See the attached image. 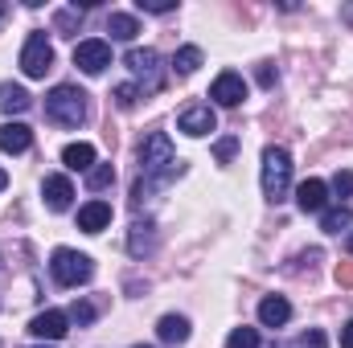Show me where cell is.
Listing matches in <instances>:
<instances>
[{
    "instance_id": "8fae6325",
    "label": "cell",
    "mask_w": 353,
    "mask_h": 348,
    "mask_svg": "<svg viewBox=\"0 0 353 348\" xmlns=\"http://www.w3.org/2000/svg\"><path fill=\"white\" fill-rule=\"evenodd\" d=\"M41 197H46V205L54 209V213H66L70 209V201H74V184H70V176L54 173L41 180Z\"/></svg>"
},
{
    "instance_id": "cb8c5ba5",
    "label": "cell",
    "mask_w": 353,
    "mask_h": 348,
    "mask_svg": "<svg viewBox=\"0 0 353 348\" xmlns=\"http://www.w3.org/2000/svg\"><path fill=\"white\" fill-rule=\"evenodd\" d=\"M111 184H115V168H111V164H94V168L87 173V188H90V193L111 188Z\"/></svg>"
},
{
    "instance_id": "5bb4252c",
    "label": "cell",
    "mask_w": 353,
    "mask_h": 348,
    "mask_svg": "<svg viewBox=\"0 0 353 348\" xmlns=\"http://www.w3.org/2000/svg\"><path fill=\"white\" fill-rule=\"evenodd\" d=\"M152 250H157V226H152V221H136L132 234H128V254H132V259H144V254H152Z\"/></svg>"
},
{
    "instance_id": "8992f818",
    "label": "cell",
    "mask_w": 353,
    "mask_h": 348,
    "mask_svg": "<svg viewBox=\"0 0 353 348\" xmlns=\"http://www.w3.org/2000/svg\"><path fill=\"white\" fill-rule=\"evenodd\" d=\"M50 66H54V45H50V37L37 29V33H29L25 50H21V70H25V78H46Z\"/></svg>"
},
{
    "instance_id": "f546056e",
    "label": "cell",
    "mask_w": 353,
    "mask_h": 348,
    "mask_svg": "<svg viewBox=\"0 0 353 348\" xmlns=\"http://www.w3.org/2000/svg\"><path fill=\"white\" fill-rule=\"evenodd\" d=\"M300 348H329V336H325L321 328H312V332L300 336Z\"/></svg>"
},
{
    "instance_id": "30bf717a",
    "label": "cell",
    "mask_w": 353,
    "mask_h": 348,
    "mask_svg": "<svg viewBox=\"0 0 353 348\" xmlns=\"http://www.w3.org/2000/svg\"><path fill=\"white\" fill-rule=\"evenodd\" d=\"M210 98H214L218 107H239V102L247 98V83H243V74L222 70V74L214 78V87H210Z\"/></svg>"
},
{
    "instance_id": "7402d4cb",
    "label": "cell",
    "mask_w": 353,
    "mask_h": 348,
    "mask_svg": "<svg viewBox=\"0 0 353 348\" xmlns=\"http://www.w3.org/2000/svg\"><path fill=\"white\" fill-rule=\"evenodd\" d=\"M197 66H201V50H197V45H181V50L173 54V70L176 74H193Z\"/></svg>"
},
{
    "instance_id": "1f68e13d",
    "label": "cell",
    "mask_w": 353,
    "mask_h": 348,
    "mask_svg": "<svg viewBox=\"0 0 353 348\" xmlns=\"http://www.w3.org/2000/svg\"><path fill=\"white\" fill-rule=\"evenodd\" d=\"M275 78H279V74H275V66L263 62V66H259V87H275Z\"/></svg>"
},
{
    "instance_id": "ab89813d",
    "label": "cell",
    "mask_w": 353,
    "mask_h": 348,
    "mask_svg": "<svg viewBox=\"0 0 353 348\" xmlns=\"http://www.w3.org/2000/svg\"><path fill=\"white\" fill-rule=\"evenodd\" d=\"M33 348H46V345H33Z\"/></svg>"
},
{
    "instance_id": "52a82bcc",
    "label": "cell",
    "mask_w": 353,
    "mask_h": 348,
    "mask_svg": "<svg viewBox=\"0 0 353 348\" xmlns=\"http://www.w3.org/2000/svg\"><path fill=\"white\" fill-rule=\"evenodd\" d=\"M176 131H185V135H193V140H201V135L218 131V115H214V107H205V102L185 107V111L176 115Z\"/></svg>"
},
{
    "instance_id": "484cf974",
    "label": "cell",
    "mask_w": 353,
    "mask_h": 348,
    "mask_svg": "<svg viewBox=\"0 0 353 348\" xmlns=\"http://www.w3.org/2000/svg\"><path fill=\"white\" fill-rule=\"evenodd\" d=\"M226 348H259V332L255 328H234L226 336Z\"/></svg>"
},
{
    "instance_id": "4fadbf2b",
    "label": "cell",
    "mask_w": 353,
    "mask_h": 348,
    "mask_svg": "<svg viewBox=\"0 0 353 348\" xmlns=\"http://www.w3.org/2000/svg\"><path fill=\"white\" fill-rule=\"evenodd\" d=\"M29 148H33V131H29L25 123H0V152L21 156V152H29Z\"/></svg>"
},
{
    "instance_id": "7a4b0ae2",
    "label": "cell",
    "mask_w": 353,
    "mask_h": 348,
    "mask_svg": "<svg viewBox=\"0 0 353 348\" xmlns=\"http://www.w3.org/2000/svg\"><path fill=\"white\" fill-rule=\"evenodd\" d=\"M46 119L58 123V127H79L87 119V90L70 87V83L54 87L46 94Z\"/></svg>"
},
{
    "instance_id": "9a60e30c",
    "label": "cell",
    "mask_w": 353,
    "mask_h": 348,
    "mask_svg": "<svg viewBox=\"0 0 353 348\" xmlns=\"http://www.w3.org/2000/svg\"><path fill=\"white\" fill-rule=\"evenodd\" d=\"M62 164L70 168V173H90L99 160H94V144H87V140H79V144H66L62 148Z\"/></svg>"
},
{
    "instance_id": "8d00e7d4",
    "label": "cell",
    "mask_w": 353,
    "mask_h": 348,
    "mask_svg": "<svg viewBox=\"0 0 353 348\" xmlns=\"http://www.w3.org/2000/svg\"><path fill=\"white\" fill-rule=\"evenodd\" d=\"M4 184H8V173H4V168H0V188H4Z\"/></svg>"
},
{
    "instance_id": "d6986e66",
    "label": "cell",
    "mask_w": 353,
    "mask_h": 348,
    "mask_svg": "<svg viewBox=\"0 0 353 348\" xmlns=\"http://www.w3.org/2000/svg\"><path fill=\"white\" fill-rule=\"evenodd\" d=\"M107 33H111L115 41H136L140 21H136L132 12H111V17H107Z\"/></svg>"
},
{
    "instance_id": "74e56055",
    "label": "cell",
    "mask_w": 353,
    "mask_h": 348,
    "mask_svg": "<svg viewBox=\"0 0 353 348\" xmlns=\"http://www.w3.org/2000/svg\"><path fill=\"white\" fill-rule=\"evenodd\" d=\"M345 246H350V254H353V234H350V242H345Z\"/></svg>"
},
{
    "instance_id": "d4e9b609",
    "label": "cell",
    "mask_w": 353,
    "mask_h": 348,
    "mask_svg": "<svg viewBox=\"0 0 353 348\" xmlns=\"http://www.w3.org/2000/svg\"><path fill=\"white\" fill-rule=\"evenodd\" d=\"M66 320H70V324H79V328H87L90 320H94V303L74 299V303H70V312H66Z\"/></svg>"
},
{
    "instance_id": "83f0119b",
    "label": "cell",
    "mask_w": 353,
    "mask_h": 348,
    "mask_svg": "<svg viewBox=\"0 0 353 348\" xmlns=\"http://www.w3.org/2000/svg\"><path fill=\"white\" fill-rule=\"evenodd\" d=\"M234 152H239V140H234V135H222V140H218V144H214V156H218V160H222V164H226V160H230V156H234Z\"/></svg>"
},
{
    "instance_id": "e575fe53",
    "label": "cell",
    "mask_w": 353,
    "mask_h": 348,
    "mask_svg": "<svg viewBox=\"0 0 353 348\" xmlns=\"http://www.w3.org/2000/svg\"><path fill=\"white\" fill-rule=\"evenodd\" d=\"M341 21H345V25H353V4H341Z\"/></svg>"
},
{
    "instance_id": "ba28073f",
    "label": "cell",
    "mask_w": 353,
    "mask_h": 348,
    "mask_svg": "<svg viewBox=\"0 0 353 348\" xmlns=\"http://www.w3.org/2000/svg\"><path fill=\"white\" fill-rule=\"evenodd\" d=\"M74 66H79L83 74H103V70L111 66V45L99 41V37L79 41V45H74Z\"/></svg>"
},
{
    "instance_id": "836d02e7",
    "label": "cell",
    "mask_w": 353,
    "mask_h": 348,
    "mask_svg": "<svg viewBox=\"0 0 353 348\" xmlns=\"http://www.w3.org/2000/svg\"><path fill=\"white\" fill-rule=\"evenodd\" d=\"M341 348H353V320L341 328Z\"/></svg>"
},
{
    "instance_id": "44dd1931",
    "label": "cell",
    "mask_w": 353,
    "mask_h": 348,
    "mask_svg": "<svg viewBox=\"0 0 353 348\" xmlns=\"http://www.w3.org/2000/svg\"><path fill=\"white\" fill-rule=\"evenodd\" d=\"M350 226H353L350 205H333V209L321 213V230H325V234H341V230H350Z\"/></svg>"
},
{
    "instance_id": "ac0fdd59",
    "label": "cell",
    "mask_w": 353,
    "mask_h": 348,
    "mask_svg": "<svg viewBox=\"0 0 353 348\" xmlns=\"http://www.w3.org/2000/svg\"><path fill=\"white\" fill-rule=\"evenodd\" d=\"M157 336H161L165 345H185V340H189V320H185V316H161Z\"/></svg>"
},
{
    "instance_id": "d6a6232c",
    "label": "cell",
    "mask_w": 353,
    "mask_h": 348,
    "mask_svg": "<svg viewBox=\"0 0 353 348\" xmlns=\"http://www.w3.org/2000/svg\"><path fill=\"white\" fill-rule=\"evenodd\" d=\"M337 283H345V287L353 283V262L350 266H337Z\"/></svg>"
},
{
    "instance_id": "2e32d148",
    "label": "cell",
    "mask_w": 353,
    "mask_h": 348,
    "mask_svg": "<svg viewBox=\"0 0 353 348\" xmlns=\"http://www.w3.org/2000/svg\"><path fill=\"white\" fill-rule=\"evenodd\" d=\"M288 320H292V303L283 295H267L263 303H259V324L263 328H283Z\"/></svg>"
},
{
    "instance_id": "ffe728a7",
    "label": "cell",
    "mask_w": 353,
    "mask_h": 348,
    "mask_svg": "<svg viewBox=\"0 0 353 348\" xmlns=\"http://www.w3.org/2000/svg\"><path fill=\"white\" fill-rule=\"evenodd\" d=\"M29 102H33V94L25 87H12V83H0V107L8 111V115H21V111H29Z\"/></svg>"
},
{
    "instance_id": "4316f807",
    "label": "cell",
    "mask_w": 353,
    "mask_h": 348,
    "mask_svg": "<svg viewBox=\"0 0 353 348\" xmlns=\"http://www.w3.org/2000/svg\"><path fill=\"white\" fill-rule=\"evenodd\" d=\"M111 98H115V107H119V111H132V107H136V98H140V87H136V83H123V87H115Z\"/></svg>"
},
{
    "instance_id": "e0dca14e",
    "label": "cell",
    "mask_w": 353,
    "mask_h": 348,
    "mask_svg": "<svg viewBox=\"0 0 353 348\" xmlns=\"http://www.w3.org/2000/svg\"><path fill=\"white\" fill-rule=\"evenodd\" d=\"M107 226H111V205H107V201H87V205L79 209V230L99 234V230H107Z\"/></svg>"
},
{
    "instance_id": "3957f363",
    "label": "cell",
    "mask_w": 353,
    "mask_h": 348,
    "mask_svg": "<svg viewBox=\"0 0 353 348\" xmlns=\"http://www.w3.org/2000/svg\"><path fill=\"white\" fill-rule=\"evenodd\" d=\"M263 197L267 201H283L288 197V184H292V156L288 148H263Z\"/></svg>"
},
{
    "instance_id": "603a6c76",
    "label": "cell",
    "mask_w": 353,
    "mask_h": 348,
    "mask_svg": "<svg viewBox=\"0 0 353 348\" xmlns=\"http://www.w3.org/2000/svg\"><path fill=\"white\" fill-rule=\"evenodd\" d=\"M79 25H83V8H79V4H74V8H58V17H54V29H58V33L70 37V33H79Z\"/></svg>"
},
{
    "instance_id": "4dcf8cb0",
    "label": "cell",
    "mask_w": 353,
    "mask_h": 348,
    "mask_svg": "<svg viewBox=\"0 0 353 348\" xmlns=\"http://www.w3.org/2000/svg\"><path fill=\"white\" fill-rule=\"evenodd\" d=\"M140 8H144V12H157V17H161V12H173L176 0H140Z\"/></svg>"
},
{
    "instance_id": "7c38bea8",
    "label": "cell",
    "mask_w": 353,
    "mask_h": 348,
    "mask_svg": "<svg viewBox=\"0 0 353 348\" xmlns=\"http://www.w3.org/2000/svg\"><path fill=\"white\" fill-rule=\"evenodd\" d=\"M296 205H300V213H325V205H329V184L316 180V176H308V180L296 188Z\"/></svg>"
},
{
    "instance_id": "f1b7e54d",
    "label": "cell",
    "mask_w": 353,
    "mask_h": 348,
    "mask_svg": "<svg viewBox=\"0 0 353 348\" xmlns=\"http://www.w3.org/2000/svg\"><path fill=\"white\" fill-rule=\"evenodd\" d=\"M329 188H333L337 197H350V193H353V173H350V168H341V173L333 176V184H329Z\"/></svg>"
},
{
    "instance_id": "6da1fadb",
    "label": "cell",
    "mask_w": 353,
    "mask_h": 348,
    "mask_svg": "<svg viewBox=\"0 0 353 348\" xmlns=\"http://www.w3.org/2000/svg\"><path fill=\"white\" fill-rule=\"evenodd\" d=\"M181 173H185V164L176 160L169 135H165V131H152V135L140 144V180H136V193H132L136 209L144 205V197H148L152 188H165V184L176 180Z\"/></svg>"
},
{
    "instance_id": "f35d334b",
    "label": "cell",
    "mask_w": 353,
    "mask_h": 348,
    "mask_svg": "<svg viewBox=\"0 0 353 348\" xmlns=\"http://www.w3.org/2000/svg\"><path fill=\"white\" fill-rule=\"evenodd\" d=\"M136 348H148V345H136Z\"/></svg>"
},
{
    "instance_id": "9c48e42d",
    "label": "cell",
    "mask_w": 353,
    "mask_h": 348,
    "mask_svg": "<svg viewBox=\"0 0 353 348\" xmlns=\"http://www.w3.org/2000/svg\"><path fill=\"white\" fill-rule=\"evenodd\" d=\"M29 332H33L37 340H62V336L70 332V320H66V312L46 307V312H37V316L29 320Z\"/></svg>"
},
{
    "instance_id": "277c9868",
    "label": "cell",
    "mask_w": 353,
    "mask_h": 348,
    "mask_svg": "<svg viewBox=\"0 0 353 348\" xmlns=\"http://www.w3.org/2000/svg\"><path fill=\"white\" fill-rule=\"evenodd\" d=\"M50 274H54L58 287H79V283H90L94 262L87 254H79V250H70V246H58L50 254Z\"/></svg>"
},
{
    "instance_id": "5b68a950",
    "label": "cell",
    "mask_w": 353,
    "mask_h": 348,
    "mask_svg": "<svg viewBox=\"0 0 353 348\" xmlns=\"http://www.w3.org/2000/svg\"><path fill=\"white\" fill-rule=\"evenodd\" d=\"M123 66L132 70V78L140 83L144 94H157L165 87V66H161V54L157 50H128L123 54Z\"/></svg>"
},
{
    "instance_id": "d590c367",
    "label": "cell",
    "mask_w": 353,
    "mask_h": 348,
    "mask_svg": "<svg viewBox=\"0 0 353 348\" xmlns=\"http://www.w3.org/2000/svg\"><path fill=\"white\" fill-rule=\"evenodd\" d=\"M4 17H8V4H4V0H0V21H4Z\"/></svg>"
}]
</instances>
